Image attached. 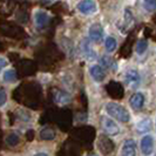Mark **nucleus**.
<instances>
[{
  "mask_svg": "<svg viewBox=\"0 0 156 156\" xmlns=\"http://www.w3.org/2000/svg\"><path fill=\"white\" fill-rule=\"evenodd\" d=\"M143 6L148 12H153L156 9V0H143Z\"/></svg>",
  "mask_w": 156,
  "mask_h": 156,
  "instance_id": "19",
  "label": "nucleus"
},
{
  "mask_svg": "<svg viewBox=\"0 0 156 156\" xmlns=\"http://www.w3.org/2000/svg\"><path fill=\"white\" fill-rule=\"evenodd\" d=\"M98 147L102 154H109L114 150V142L109 140L108 137L101 136L98 141Z\"/></svg>",
  "mask_w": 156,
  "mask_h": 156,
  "instance_id": "5",
  "label": "nucleus"
},
{
  "mask_svg": "<svg viewBox=\"0 0 156 156\" xmlns=\"http://www.w3.org/2000/svg\"><path fill=\"white\" fill-rule=\"evenodd\" d=\"M155 128H156V121H155Z\"/></svg>",
  "mask_w": 156,
  "mask_h": 156,
  "instance_id": "25",
  "label": "nucleus"
},
{
  "mask_svg": "<svg viewBox=\"0 0 156 156\" xmlns=\"http://www.w3.org/2000/svg\"><path fill=\"white\" fill-rule=\"evenodd\" d=\"M150 128H151V122L149 121L148 119H143L141 122H139V123H137V130H139L140 133L148 132Z\"/></svg>",
  "mask_w": 156,
  "mask_h": 156,
  "instance_id": "16",
  "label": "nucleus"
},
{
  "mask_svg": "<svg viewBox=\"0 0 156 156\" xmlns=\"http://www.w3.org/2000/svg\"><path fill=\"white\" fill-rule=\"evenodd\" d=\"M2 80L7 83H12L16 81V73L14 69H7L2 74Z\"/></svg>",
  "mask_w": 156,
  "mask_h": 156,
  "instance_id": "13",
  "label": "nucleus"
},
{
  "mask_svg": "<svg viewBox=\"0 0 156 156\" xmlns=\"http://www.w3.org/2000/svg\"><path fill=\"white\" fill-rule=\"evenodd\" d=\"M5 141H6V143H7L8 146H11V147H16V144L19 143L20 139H19V135L12 133V134H9V135H7V137H6V140Z\"/></svg>",
  "mask_w": 156,
  "mask_h": 156,
  "instance_id": "17",
  "label": "nucleus"
},
{
  "mask_svg": "<svg viewBox=\"0 0 156 156\" xmlns=\"http://www.w3.org/2000/svg\"><path fill=\"white\" fill-rule=\"evenodd\" d=\"M48 20H49V16L47 14L45 11H38L35 13V23H37V27L42 28L47 23Z\"/></svg>",
  "mask_w": 156,
  "mask_h": 156,
  "instance_id": "11",
  "label": "nucleus"
},
{
  "mask_svg": "<svg viewBox=\"0 0 156 156\" xmlns=\"http://www.w3.org/2000/svg\"><path fill=\"white\" fill-rule=\"evenodd\" d=\"M129 105L134 110H140L144 105V95L142 93H135L129 99Z\"/></svg>",
  "mask_w": 156,
  "mask_h": 156,
  "instance_id": "8",
  "label": "nucleus"
},
{
  "mask_svg": "<svg viewBox=\"0 0 156 156\" xmlns=\"http://www.w3.org/2000/svg\"><path fill=\"white\" fill-rule=\"evenodd\" d=\"M54 101L56 102L58 105H66V103H69L70 95L68 93H66V92L56 89V90H54Z\"/></svg>",
  "mask_w": 156,
  "mask_h": 156,
  "instance_id": "10",
  "label": "nucleus"
},
{
  "mask_svg": "<svg viewBox=\"0 0 156 156\" xmlns=\"http://www.w3.org/2000/svg\"><path fill=\"white\" fill-rule=\"evenodd\" d=\"M5 65H6L5 59H4V58H1V68H4V67H5Z\"/></svg>",
  "mask_w": 156,
  "mask_h": 156,
  "instance_id": "24",
  "label": "nucleus"
},
{
  "mask_svg": "<svg viewBox=\"0 0 156 156\" xmlns=\"http://www.w3.org/2000/svg\"><path fill=\"white\" fill-rule=\"evenodd\" d=\"M89 74H90V76L93 79L95 82H102L105 79H106V73H105V70L102 69L101 66H99V65H94L92 66L90 68H89Z\"/></svg>",
  "mask_w": 156,
  "mask_h": 156,
  "instance_id": "6",
  "label": "nucleus"
},
{
  "mask_svg": "<svg viewBox=\"0 0 156 156\" xmlns=\"http://www.w3.org/2000/svg\"><path fill=\"white\" fill-rule=\"evenodd\" d=\"M89 38L92 41L94 42H99V41H101L102 38H103V28H102V26L100 23H93L90 27H89Z\"/></svg>",
  "mask_w": 156,
  "mask_h": 156,
  "instance_id": "4",
  "label": "nucleus"
},
{
  "mask_svg": "<svg viewBox=\"0 0 156 156\" xmlns=\"http://www.w3.org/2000/svg\"><path fill=\"white\" fill-rule=\"evenodd\" d=\"M101 125H102L103 130L108 134V135L114 136V135H117V134L120 133V128H119V126H117L112 119H109V117H105V116L102 117Z\"/></svg>",
  "mask_w": 156,
  "mask_h": 156,
  "instance_id": "3",
  "label": "nucleus"
},
{
  "mask_svg": "<svg viewBox=\"0 0 156 156\" xmlns=\"http://www.w3.org/2000/svg\"><path fill=\"white\" fill-rule=\"evenodd\" d=\"M125 20L128 25H130V23H133V14H132V12L129 9H126L125 11Z\"/></svg>",
  "mask_w": 156,
  "mask_h": 156,
  "instance_id": "21",
  "label": "nucleus"
},
{
  "mask_svg": "<svg viewBox=\"0 0 156 156\" xmlns=\"http://www.w3.org/2000/svg\"><path fill=\"white\" fill-rule=\"evenodd\" d=\"M122 155L125 156H134L136 154V146L133 140H126L123 143V147L121 150Z\"/></svg>",
  "mask_w": 156,
  "mask_h": 156,
  "instance_id": "9",
  "label": "nucleus"
},
{
  "mask_svg": "<svg viewBox=\"0 0 156 156\" xmlns=\"http://www.w3.org/2000/svg\"><path fill=\"white\" fill-rule=\"evenodd\" d=\"M105 46H106V49H107L108 52H114L117 47L116 39L113 38V37H108V38L106 39V41H105Z\"/></svg>",
  "mask_w": 156,
  "mask_h": 156,
  "instance_id": "15",
  "label": "nucleus"
},
{
  "mask_svg": "<svg viewBox=\"0 0 156 156\" xmlns=\"http://www.w3.org/2000/svg\"><path fill=\"white\" fill-rule=\"evenodd\" d=\"M147 47H148V44L146 40H140L136 45V52L137 54H143L146 51H147Z\"/></svg>",
  "mask_w": 156,
  "mask_h": 156,
  "instance_id": "18",
  "label": "nucleus"
},
{
  "mask_svg": "<svg viewBox=\"0 0 156 156\" xmlns=\"http://www.w3.org/2000/svg\"><path fill=\"white\" fill-rule=\"evenodd\" d=\"M76 8L81 14H85V16L93 14L98 9L95 0H80L76 5Z\"/></svg>",
  "mask_w": 156,
  "mask_h": 156,
  "instance_id": "2",
  "label": "nucleus"
},
{
  "mask_svg": "<svg viewBox=\"0 0 156 156\" xmlns=\"http://www.w3.org/2000/svg\"><path fill=\"white\" fill-rule=\"evenodd\" d=\"M55 137V132L51 128H44L40 132V139L44 141H52Z\"/></svg>",
  "mask_w": 156,
  "mask_h": 156,
  "instance_id": "12",
  "label": "nucleus"
},
{
  "mask_svg": "<svg viewBox=\"0 0 156 156\" xmlns=\"http://www.w3.org/2000/svg\"><path fill=\"white\" fill-rule=\"evenodd\" d=\"M82 51H83V54L86 55V56H88V58L90 55H93V51H92V48L89 46V42L87 40L82 41Z\"/></svg>",
  "mask_w": 156,
  "mask_h": 156,
  "instance_id": "20",
  "label": "nucleus"
},
{
  "mask_svg": "<svg viewBox=\"0 0 156 156\" xmlns=\"http://www.w3.org/2000/svg\"><path fill=\"white\" fill-rule=\"evenodd\" d=\"M102 63H103L106 67H109V68L113 67V60H112L110 58H108V56H103V58H102Z\"/></svg>",
  "mask_w": 156,
  "mask_h": 156,
  "instance_id": "22",
  "label": "nucleus"
},
{
  "mask_svg": "<svg viewBox=\"0 0 156 156\" xmlns=\"http://www.w3.org/2000/svg\"><path fill=\"white\" fill-rule=\"evenodd\" d=\"M140 80V75L136 70H128L126 74V81L128 83H137Z\"/></svg>",
  "mask_w": 156,
  "mask_h": 156,
  "instance_id": "14",
  "label": "nucleus"
},
{
  "mask_svg": "<svg viewBox=\"0 0 156 156\" xmlns=\"http://www.w3.org/2000/svg\"><path fill=\"white\" fill-rule=\"evenodd\" d=\"M106 112L109 114L113 119H115L120 122L127 123L130 120V114L123 106L119 105L116 102H108L106 105Z\"/></svg>",
  "mask_w": 156,
  "mask_h": 156,
  "instance_id": "1",
  "label": "nucleus"
},
{
  "mask_svg": "<svg viewBox=\"0 0 156 156\" xmlns=\"http://www.w3.org/2000/svg\"><path fill=\"white\" fill-rule=\"evenodd\" d=\"M154 149V140L153 136L150 135H146L144 137H142L141 140V150L144 155H150L153 153Z\"/></svg>",
  "mask_w": 156,
  "mask_h": 156,
  "instance_id": "7",
  "label": "nucleus"
},
{
  "mask_svg": "<svg viewBox=\"0 0 156 156\" xmlns=\"http://www.w3.org/2000/svg\"><path fill=\"white\" fill-rule=\"evenodd\" d=\"M0 95H1L0 106H1V107H4V106H5V103H6V93H5V90H4V89H1V90H0Z\"/></svg>",
  "mask_w": 156,
  "mask_h": 156,
  "instance_id": "23",
  "label": "nucleus"
}]
</instances>
